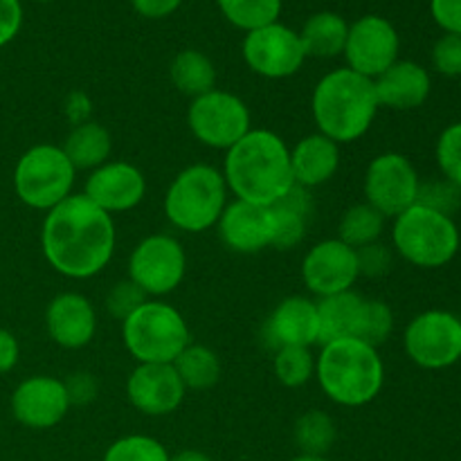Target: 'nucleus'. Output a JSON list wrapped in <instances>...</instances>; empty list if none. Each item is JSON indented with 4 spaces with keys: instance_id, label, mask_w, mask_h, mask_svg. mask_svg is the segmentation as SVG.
<instances>
[{
    "instance_id": "obj_1",
    "label": "nucleus",
    "mask_w": 461,
    "mask_h": 461,
    "mask_svg": "<svg viewBox=\"0 0 461 461\" xmlns=\"http://www.w3.org/2000/svg\"><path fill=\"white\" fill-rule=\"evenodd\" d=\"M115 223L84 194H72L50 210L41 228L43 257L68 279H90L102 273L115 252Z\"/></svg>"
},
{
    "instance_id": "obj_2",
    "label": "nucleus",
    "mask_w": 461,
    "mask_h": 461,
    "mask_svg": "<svg viewBox=\"0 0 461 461\" xmlns=\"http://www.w3.org/2000/svg\"><path fill=\"white\" fill-rule=\"evenodd\" d=\"M223 178L237 201L275 205L295 185L291 149L273 131L250 129L225 151Z\"/></svg>"
},
{
    "instance_id": "obj_3",
    "label": "nucleus",
    "mask_w": 461,
    "mask_h": 461,
    "mask_svg": "<svg viewBox=\"0 0 461 461\" xmlns=\"http://www.w3.org/2000/svg\"><path fill=\"white\" fill-rule=\"evenodd\" d=\"M374 81L349 68H338L318 81L311 97V113L318 124V133L333 142H356L372 129L378 115Z\"/></svg>"
},
{
    "instance_id": "obj_4",
    "label": "nucleus",
    "mask_w": 461,
    "mask_h": 461,
    "mask_svg": "<svg viewBox=\"0 0 461 461\" xmlns=\"http://www.w3.org/2000/svg\"><path fill=\"white\" fill-rule=\"evenodd\" d=\"M315 378L329 401L342 408H363L381 394L385 365L376 347L345 338L322 345L315 358Z\"/></svg>"
},
{
    "instance_id": "obj_5",
    "label": "nucleus",
    "mask_w": 461,
    "mask_h": 461,
    "mask_svg": "<svg viewBox=\"0 0 461 461\" xmlns=\"http://www.w3.org/2000/svg\"><path fill=\"white\" fill-rule=\"evenodd\" d=\"M228 205L223 171L196 162L171 180L165 194V216L180 232H207L216 228Z\"/></svg>"
},
{
    "instance_id": "obj_6",
    "label": "nucleus",
    "mask_w": 461,
    "mask_h": 461,
    "mask_svg": "<svg viewBox=\"0 0 461 461\" xmlns=\"http://www.w3.org/2000/svg\"><path fill=\"white\" fill-rule=\"evenodd\" d=\"M122 340L138 365H174L192 342V333L176 306L147 300L122 322Z\"/></svg>"
},
{
    "instance_id": "obj_7",
    "label": "nucleus",
    "mask_w": 461,
    "mask_h": 461,
    "mask_svg": "<svg viewBox=\"0 0 461 461\" xmlns=\"http://www.w3.org/2000/svg\"><path fill=\"white\" fill-rule=\"evenodd\" d=\"M392 246L417 268H441L457 257L461 234L453 216L417 203L394 219Z\"/></svg>"
},
{
    "instance_id": "obj_8",
    "label": "nucleus",
    "mask_w": 461,
    "mask_h": 461,
    "mask_svg": "<svg viewBox=\"0 0 461 461\" xmlns=\"http://www.w3.org/2000/svg\"><path fill=\"white\" fill-rule=\"evenodd\" d=\"M77 169L57 144H34L14 167V192L32 210L50 212L72 196Z\"/></svg>"
},
{
    "instance_id": "obj_9",
    "label": "nucleus",
    "mask_w": 461,
    "mask_h": 461,
    "mask_svg": "<svg viewBox=\"0 0 461 461\" xmlns=\"http://www.w3.org/2000/svg\"><path fill=\"white\" fill-rule=\"evenodd\" d=\"M187 255L171 234H151L133 248L129 257V279L149 297L160 300L183 284Z\"/></svg>"
},
{
    "instance_id": "obj_10",
    "label": "nucleus",
    "mask_w": 461,
    "mask_h": 461,
    "mask_svg": "<svg viewBox=\"0 0 461 461\" xmlns=\"http://www.w3.org/2000/svg\"><path fill=\"white\" fill-rule=\"evenodd\" d=\"M187 124L194 138L210 149H223L239 142L250 126V108L228 90H210L192 99L187 111Z\"/></svg>"
},
{
    "instance_id": "obj_11",
    "label": "nucleus",
    "mask_w": 461,
    "mask_h": 461,
    "mask_svg": "<svg viewBox=\"0 0 461 461\" xmlns=\"http://www.w3.org/2000/svg\"><path fill=\"white\" fill-rule=\"evenodd\" d=\"M403 347L421 369H448L461 360V318L450 311H423L405 327Z\"/></svg>"
},
{
    "instance_id": "obj_12",
    "label": "nucleus",
    "mask_w": 461,
    "mask_h": 461,
    "mask_svg": "<svg viewBox=\"0 0 461 461\" xmlns=\"http://www.w3.org/2000/svg\"><path fill=\"white\" fill-rule=\"evenodd\" d=\"M419 178L412 160L403 153L387 151L374 158L365 171V203L385 219H396L408 207L417 205Z\"/></svg>"
},
{
    "instance_id": "obj_13",
    "label": "nucleus",
    "mask_w": 461,
    "mask_h": 461,
    "mask_svg": "<svg viewBox=\"0 0 461 461\" xmlns=\"http://www.w3.org/2000/svg\"><path fill=\"white\" fill-rule=\"evenodd\" d=\"M401 39L392 21L378 14H367L349 25L345 43L347 68L367 79H376L399 61Z\"/></svg>"
},
{
    "instance_id": "obj_14",
    "label": "nucleus",
    "mask_w": 461,
    "mask_h": 461,
    "mask_svg": "<svg viewBox=\"0 0 461 461\" xmlns=\"http://www.w3.org/2000/svg\"><path fill=\"white\" fill-rule=\"evenodd\" d=\"M243 61L255 75L266 79L293 77L306 61L300 32L279 21L248 32L243 39Z\"/></svg>"
},
{
    "instance_id": "obj_15",
    "label": "nucleus",
    "mask_w": 461,
    "mask_h": 461,
    "mask_svg": "<svg viewBox=\"0 0 461 461\" xmlns=\"http://www.w3.org/2000/svg\"><path fill=\"white\" fill-rule=\"evenodd\" d=\"M360 270L356 250L342 243L340 239H324L315 243L302 261V282L318 300L354 291Z\"/></svg>"
},
{
    "instance_id": "obj_16",
    "label": "nucleus",
    "mask_w": 461,
    "mask_h": 461,
    "mask_svg": "<svg viewBox=\"0 0 461 461\" xmlns=\"http://www.w3.org/2000/svg\"><path fill=\"white\" fill-rule=\"evenodd\" d=\"M144 194L147 178L140 167L126 160L104 162L90 171L84 187V196L111 216L135 210L144 201Z\"/></svg>"
},
{
    "instance_id": "obj_17",
    "label": "nucleus",
    "mask_w": 461,
    "mask_h": 461,
    "mask_svg": "<svg viewBox=\"0 0 461 461\" xmlns=\"http://www.w3.org/2000/svg\"><path fill=\"white\" fill-rule=\"evenodd\" d=\"M70 399L63 381L52 376L25 378L12 394V414L30 430H50L66 419Z\"/></svg>"
},
{
    "instance_id": "obj_18",
    "label": "nucleus",
    "mask_w": 461,
    "mask_h": 461,
    "mask_svg": "<svg viewBox=\"0 0 461 461\" xmlns=\"http://www.w3.org/2000/svg\"><path fill=\"white\" fill-rule=\"evenodd\" d=\"M216 230L228 250L237 252V255H257L266 248H273V210L234 198L225 205Z\"/></svg>"
},
{
    "instance_id": "obj_19",
    "label": "nucleus",
    "mask_w": 461,
    "mask_h": 461,
    "mask_svg": "<svg viewBox=\"0 0 461 461\" xmlns=\"http://www.w3.org/2000/svg\"><path fill=\"white\" fill-rule=\"evenodd\" d=\"M185 390L174 365H138L126 381V396L138 412L165 417L183 405Z\"/></svg>"
},
{
    "instance_id": "obj_20",
    "label": "nucleus",
    "mask_w": 461,
    "mask_h": 461,
    "mask_svg": "<svg viewBox=\"0 0 461 461\" xmlns=\"http://www.w3.org/2000/svg\"><path fill=\"white\" fill-rule=\"evenodd\" d=\"M270 349L282 347H313L320 342L318 302L302 295H291L279 302L261 331Z\"/></svg>"
},
{
    "instance_id": "obj_21",
    "label": "nucleus",
    "mask_w": 461,
    "mask_h": 461,
    "mask_svg": "<svg viewBox=\"0 0 461 461\" xmlns=\"http://www.w3.org/2000/svg\"><path fill=\"white\" fill-rule=\"evenodd\" d=\"M45 329L61 349H84L97 333V311L81 293H61L48 304Z\"/></svg>"
},
{
    "instance_id": "obj_22",
    "label": "nucleus",
    "mask_w": 461,
    "mask_h": 461,
    "mask_svg": "<svg viewBox=\"0 0 461 461\" xmlns=\"http://www.w3.org/2000/svg\"><path fill=\"white\" fill-rule=\"evenodd\" d=\"M381 108L392 111H414L430 97V72L417 61H396L381 77L374 79Z\"/></svg>"
},
{
    "instance_id": "obj_23",
    "label": "nucleus",
    "mask_w": 461,
    "mask_h": 461,
    "mask_svg": "<svg viewBox=\"0 0 461 461\" xmlns=\"http://www.w3.org/2000/svg\"><path fill=\"white\" fill-rule=\"evenodd\" d=\"M295 185L306 189L327 185L340 169V144L322 133H311L291 149Z\"/></svg>"
},
{
    "instance_id": "obj_24",
    "label": "nucleus",
    "mask_w": 461,
    "mask_h": 461,
    "mask_svg": "<svg viewBox=\"0 0 461 461\" xmlns=\"http://www.w3.org/2000/svg\"><path fill=\"white\" fill-rule=\"evenodd\" d=\"M365 306H367V297H363L356 291H345L318 300V345L345 340V338H358L360 340V331H363L365 322Z\"/></svg>"
},
{
    "instance_id": "obj_25",
    "label": "nucleus",
    "mask_w": 461,
    "mask_h": 461,
    "mask_svg": "<svg viewBox=\"0 0 461 461\" xmlns=\"http://www.w3.org/2000/svg\"><path fill=\"white\" fill-rule=\"evenodd\" d=\"M275 219L273 248L277 250H293L304 241L309 232L311 216H313V196L311 189L293 185L284 198L270 205Z\"/></svg>"
},
{
    "instance_id": "obj_26",
    "label": "nucleus",
    "mask_w": 461,
    "mask_h": 461,
    "mask_svg": "<svg viewBox=\"0 0 461 461\" xmlns=\"http://www.w3.org/2000/svg\"><path fill=\"white\" fill-rule=\"evenodd\" d=\"M61 149L77 171H93L102 167L104 162H108L113 151V140L111 133L99 122L86 120L72 126Z\"/></svg>"
},
{
    "instance_id": "obj_27",
    "label": "nucleus",
    "mask_w": 461,
    "mask_h": 461,
    "mask_svg": "<svg viewBox=\"0 0 461 461\" xmlns=\"http://www.w3.org/2000/svg\"><path fill=\"white\" fill-rule=\"evenodd\" d=\"M349 23L336 12H318L306 18L300 32L302 48L306 57L333 59L345 52Z\"/></svg>"
},
{
    "instance_id": "obj_28",
    "label": "nucleus",
    "mask_w": 461,
    "mask_h": 461,
    "mask_svg": "<svg viewBox=\"0 0 461 461\" xmlns=\"http://www.w3.org/2000/svg\"><path fill=\"white\" fill-rule=\"evenodd\" d=\"M171 84L187 97L196 99L216 86V68L201 50H183L174 57L169 68Z\"/></svg>"
},
{
    "instance_id": "obj_29",
    "label": "nucleus",
    "mask_w": 461,
    "mask_h": 461,
    "mask_svg": "<svg viewBox=\"0 0 461 461\" xmlns=\"http://www.w3.org/2000/svg\"><path fill=\"white\" fill-rule=\"evenodd\" d=\"M174 369L178 372L185 390L203 392L210 390L221 378V360L210 347L189 342L183 354L174 360Z\"/></svg>"
},
{
    "instance_id": "obj_30",
    "label": "nucleus",
    "mask_w": 461,
    "mask_h": 461,
    "mask_svg": "<svg viewBox=\"0 0 461 461\" xmlns=\"http://www.w3.org/2000/svg\"><path fill=\"white\" fill-rule=\"evenodd\" d=\"M383 230H385V216L374 210L372 205H367V203H358V205H351L342 214L336 239L358 250V248L369 246V243L381 241Z\"/></svg>"
},
{
    "instance_id": "obj_31",
    "label": "nucleus",
    "mask_w": 461,
    "mask_h": 461,
    "mask_svg": "<svg viewBox=\"0 0 461 461\" xmlns=\"http://www.w3.org/2000/svg\"><path fill=\"white\" fill-rule=\"evenodd\" d=\"M295 444L300 448V455H315V457H324L329 450L333 448L338 439V430L333 419L327 412L320 410H309L302 414L295 421Z\"/></svg>"
},
{
    "instance_id": "obj_32",
    "label": "nucleus",
    "mask_w": 461,
    "mask_h": 461,
    "mask_svg": "<svg viewBox=\"0 0 461 461\" xmlns=\"http://www.w3.org/2000/svg\"><path fill=\"white\" fill-rule=\"evenodd\" d=\"M216 3L225 21L246 34L277 23L282 14V0H216Z\"/></svg>"
},
{
    "instance_id": "obj_33",
    "label": "nucleus",
    "mask_w": 461,
    "mask_h": 461,
    "mask_svg": "<svg viewBox=\"0 0 461 461\" xmlns=\"http://www.w3.org/2000/svg\"><path fill=\"white\" fill-rule=\"evenodd\" d=\"M273 369L284 387L295 390L315 376V356L311 347H282L275 351Z\"/></svg>"
},
{
    "instance_id": "obj_34",
    "label": "nucleus",
    "mask_w": 461,
    "mask_h": 461,
    "mask_svg": "<svg viewBox=\"0 0 461 461\" xmlns=\"http://www.w3.org/2000/svg\"><path fill=\"white\" fill-rule=\"evenodd\" d=\"M102 461H169V453L153 437L126 435L108 446Z\"/></svg>"
},
{
    "instance_id": "obj_35",
    "label": "nucleus",
    "mask_w": 461,
    "mask_h": 461,
    "mask_svg": "<svg viewBox=\"0 0 461 461\" xmlns=\"http://www.w3.org/2000/svg\"><path fill=\"white\" fill-rule=\"evenodd\" d=\"M437 165H439L441 178L457 185L461 189V122L446 126L441 131L435 147Z\"/></svg>"
},
{
    "instance_id": "obj_36",
    "label": "nucleus",
    "mask_w": 461,
    "mask_h": 461,
    "mask_svg": "<svg viewBox=\"0 0 461 461\" xmlns=\"http://www.w3.org/2000/svg\"><path fill=\"white\" fill-rule=\"evenodd\" d=\"M392 331H394V313H392L390 304L383 300H367L360 340L378 349L390 340Z\"/></svg>"
},
{
    "instance_id": "obj_37",
    "label": "nucleus",
    "mask_w": 461,
    "mask_h": 461,
    "mask_svg": "<svg viewBox=\"0 0 461 461\" xmlns=\"http://www.w3.org/2000/svg\"><path fill=\"white\" fill-rule=\"evenodd\" d=\"M417 203L439 212V214L453 216L461 207V189L457 185L448 183L446 178L428 180V183H421V187H419Z\"/></svg>"
},
{
    "instance_id": "obj_38",
    "label": "nucleus",
    "mask_w": 461,
    "mask_h": 461,
    "mask_svg": "<svg viewBox=\"0 0 461 461\" xmlns=\"http://www.w3.org/2000/svg\"><path fill=\"white\" fill-rule=\"evenodd\" d=\"M147 300L149 297L144 295L131 279H124V282H117L115 286L108 291L106 311L111 313V318L124 322V320L131 318V315H133Z\"/></svg>"
},
{
    "instance_id": "obj_39",
    "label": "nucleus",
    "mask_w": 461,
    "mask_h": 461,
    "mask_svg": "<svg viewBox=\"0 0 461 461\" xmlns=\"http://www.w3.org/2000/svg\"><path fill=\"white\" fill-rule=\"evenodd\" d=\"M356 257H358V270L365 277H385L392 270V264H394V252L390 250V246L376 241L369 243V246L358 248L356 250Z\"/></svg>"
},
{
    "instance_id": "obj_40",
    "label": "nucleus",
    "mask_w": 461,
    "mask_h": 461,
    "mask_svg": "<svg viewBox=\"0 0 461 461\" xmlns=\"http://www.w3.org/2000/svg\"><path fill=\"white\" fill-rule=\"evenodd\" d=\"M432 66L444 77H461V34H444L437 39Z\"/></svg>"
},
{
    "instance_id": "obj_41",
    "label": "nucleus",
    "mask_w": 461,
    "mask_h": 461,
    "mask_svg": "<svg viewBox=\"0 0 461 461\" xmlns=\"http://www.w3.org/2000/svg\"><path fill=\"white\" fill-rule=\"evenodd\" d=\"M68 392V399H70V405H86L93 403L95 396H97L99 385L95 381L93 374L88 372H75L63 381Z\"/></svg>"
},
{
    "instance_id": "obj_42",
    "label": "nucleus",
    "mask_w": 461,
    "mask_h": 461,
    "mask_svg": "<svg viewBox=\"0 0 461 461\" xmlns=\"http://www.w3.org/2000/svg\"><path fill=\"white\" fill-rule=\"evenodd\" d=\"M430 14L444 34H461V0H430Z\"/></svg>"
},
{
    "instance_id": "obj_43",
    "label": "nucleus",
    "mask_w": 461,
    "mask_h": 461,
    "mask_svg": "<svg viewBox=\"0 0 461 461\" xmlns=\"http://www.w3.org/2000/svg\"><path fill=\"white\" fill-rule=\"evenodd\" d=\"M23 25L21 0H0V48L16 39Z\"/></svg>"
},
{
    "instance_id": "obj_44",
    "label": "nucleus",
    "mask_w": 461,
    "mask_h": 461,
    "mask_svg": "<svg viewBox=\"0 0 461 461\" xmlns=\"http://www.w3.org/2000/svg\"><path fill=\"white\" fill-rule=\"evenodd\" d=\"M131 5L140 16L158 21V18L171 16L183 5V0H131Z\"/></svg>"
},
{
    "instance_id": "obj_45",
    "label": "nucleus",
    "mask_w": 461,
    "mask_h": 461,
    "mask_svg": "<svg viewBox=\"0 0 461 461\" xmlns=\"http://www.w3.org/2000/svg\"><path fill=\"white\" fill-rule=\"evenodd\" d=\"M18 358H21V347H18L16 336L7 329H0V374L12 372Z\"/></svg>"
},
{
    "instance_id": "obj_46",
    "label": "nucleus",
    "mask_w": 461,
    "mask_h": 461,
    "mask_svg": "<svg viewBox=\"0 0 461 461\" xmlns=\"http://www.w3.org/2000/svg\"><path fill=\"white\" fill-rule=\"evenodd\" d=\"M169 461H212V457H207L201 450H180L178 455L169 457Z\"/></svg>"
},
{
    "instance_id": "obj_47",
    "label": "nucleus",
    "mask_w": 461,
    "mask_h": 461,
    "mask_svg": "<svg viewBox=\"0 0 461 461\" xmlns=\"http://www.w3.org/2000/svg\"><path fill=\"white\" fill-rule=\"evenodd\" d=\"M291 461H329L327 457H315V455H297L295 459Z\"/></svg>"
},
{
    "instance_id": "obj_48",
    "label": "nucleus",
    "mask_w": 461,
    "mask_h": 461,
    "mask_svg": "<svg viewBox=\"0 0 461 461\" xmlns=\"http://www.w3.org/2000/svg\"><path fill=\"white\" fill-rule=\"evenodd\" d=\"M32 3H52V0H32Z\"/></svg>"
}]
</instances>
